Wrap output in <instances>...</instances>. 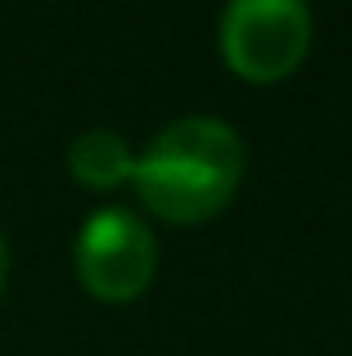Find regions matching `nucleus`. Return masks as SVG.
I'll return each mask as SVG.
<instances>
[{"instance_id":"obj_1","label":"nucleus","mask_w":352,"mask_h":356,"mask_svg":"<svg viewBox=\"0 0 352 356\" xmlns=\"http://www.w3.org/2000/svg\"><path fill=\"white\" fill-rule=\"evenodd\" d=\"M244 176V145L221 118H181L136 158V190L145 208L168 221H203L235 194Z\"/></svg>"},{"instance_id":"obj_2","label":"nucleus","mask_w":352,"mask_h":356,"mask_svg":"<svg viewBox=\"0 0 352 356\" xmlns=\"http://www.w3.org/2000/svg\"><path fill=\"white\" fill-rule=\"evenodd\" d=\"M312 45V14L298 0H235L221 14V50L235 72L275 81L298 68Z\"/></svg>"},{"instance_id":"obj_3","label":"nucleus","mask_w":352,"mask_h":356,"mask_svg":"<svg viewBox=\"0 0 352 356\" xmlns=\"http://www.w3.org/2000/svg\"><path fill=\"white\" fill-rule=\"evenodd\" d=\"M159 266L154 230L127 208H99L77 235V275L95 298L127 302L145 293Z\"/></svg>"},{"instance_id":"obj_4","label":"nucleus","mask_w":352,"mask_h":356,"mask_svg":"<svg viewBox=\"0 0 352 356\" xmlns=\"http://www.w3.org/2000/svg\"><path fill=\"white\" fill-rule=\"evenodd\" d=\"M68 167L81 185H95V190H109V185L131 181L136 172V154L118 131L109 127H90L81 131L77 140L68 145Z\"/></svg>"},{"instance_id":"obj_5","label":"nucleus","mask_w":352,"mask_h":356,"mask_svg":"<svg viewBox=\"0 0 352 356\" xmlns=\"http://www.w3.org/2000/svg\"><path fill=\"white\" fill-rule=\"evenodd\" d=\"M5 270H9V252H5V239H0V289H5Z\"/></svg>"}]
</instances>
